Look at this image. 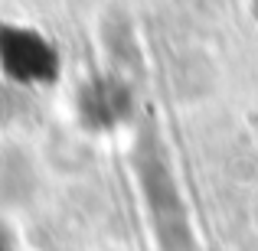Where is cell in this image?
Returning a JSON list of instances; mask_svg holds the SVG:
<instances>
[{
  "mask_svg": "<svg viewBox=\"0 0 258 251\" xmlns=\"http://www.w3.org/2000/svg\"><path fill=\"white\" fill-rule=\"evenodd\" d=\"M0 251H20V248H17V241L10 238V232H7L4 225H0Z\"/></svg>",
  "mask_w": 258,
  "mask_h": 251,
  "instance_id": "cell-4",
  "label": "cell"
},
{
  "mask_svg": "<svg viewBox=\"0 0 258 251\" xmlns=\"http://www.w3.org/2000/svg\"><path fill=\"white\" fill-rule=\"evenodd\" d=\"M127 166L134 176V189L141 199V212L147 219L157 251H196V228L189 199L183 193L164 134L154 121L134 124V144L127 153Z\"/></svg>",
  "mask_w": 258,
  "mask_h": 251,
  "instance_id": "cell-1",
  "label": "cell"
},
{
  "mask_svg": "<svg viewBox=\"0 0 258 251\" xmlns=\"http://www.w3.org/2000/svg\"><path fill=\"white\" fill-rule=\"evenodd\" d=\"M0 75L20 88H49L62 75V56L46 33L26 23H0Z\"/></svg>",
  "mask_w": 258,
  "mask_h": 251,
  "instance_id": "cell-2",
  "label": "cell"
},
{
  "mask_svg": "<svg viewBox=\"0 0 258 251\" xmlns=\"http://www.w3.org/2000/svg\"><path fill=\"white\" fill-rule=\"evenodd\" d=\"M76 118L88 134H118L138 124V92L118 72H92L76 88Z\"/></svg>",
  "mask_w": 258,
  "mask_h": 251,
  "instance_id": "cell-3",
  "label": "cell"
},
{
  "mask_svg": "<svg viewBox=\"0 0 258 251\" xmlns=\"http://www.w3.org/2000/svg\"><path fill=\"white\" fill-rule=\"evenodd\" d=\"M252 10H255V20H258V0H252Z\"/></svg>",
  "mask_w": 258,
  "mask_h": 251,
  "instance_id": "cell-5",
  "label": "cell"
}]
</instances>
